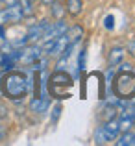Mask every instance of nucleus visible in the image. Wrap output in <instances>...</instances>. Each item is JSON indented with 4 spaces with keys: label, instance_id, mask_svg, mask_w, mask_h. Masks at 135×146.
<instances>
[{
    "label": "nucleus",
    "instance_id": "f257e3e1",
    "mask_svg": "<svg viewBox=\"0 0 135 146\" xmlns=\"http://www.w3.org/2000/svg\"><path fill=\"white\" fill-rule=\"evenodd\" d=\"M30 89V82L22 72L9 70L2 80V93L9 100H21L26 96Z\"/></svg>",
    "mask_w": 135,
    "mask_h": 146
},
{
    "label": "nucleus",
    "instance_id": "f03ea898",
    "mask_svg": "<svg viewBox=\"0 0 135 146\" xmlns=\"http://www.w3.org/2000/svg\"><path fill=\"white\" fill-rule=\"evenodd\" d=\"M74 85L72 78L63 70H57L50 76V82H48V89L50 94L54 98H68L70 96V89Z\"/></svg>",
    "mask_w": 135,
    "mask_h": 146
},
{
    "label": "nucleus",
    "instance_id": "7ed1b4c3",
    "mask_svg": "<svg viewBox=\"0 0 135 146\" xmlns=\"http://www.w3.org/2000/svg\"><path fill=\"white\" fill-rule=\"evenodd\" d=\"M113 91L120 100H128L135 94V72L120 70V74L113 82Z\"/></svg>",
    "mask_w": 135,
    "mask_h": 146
},
{
    "label": "nucleus",
    "instance_id": "20e7f679",
    "mask_svg": "<svg viewBox=\"0 0 135 146\" xmlns=\"http://www.w3.org/2000/svg\"><path fill=\"white\" fill-rule=\"evenodd\" d=\"M41 54H43L41 46H35V44H32V46L21 48L19 61H21V63H24V65H32V63H35L37 59H41Z\"/></svg>",
    "mask_w": 135,
    "mask_h": 146
},
{
    "label": "nucleus",
    "instance_id": "39448f33",
    "mask_svg": "<svg viewBox=\"0 0 135 146\" xmlns=\"http://www.w3.org/2000/svg\"><path fill=\"white\" fill-rule=\"evenodd\" d=\"M102 128H104V131H106L107 143H109V141H115V139H117V135L120 133V128H118V120H117V118L106 120V124H104Z\"/></svg>",
    "mask_w": 135,
    "mask_h": 146
},
{
    "label": "nucleus",
    "instance_id": "423d86ee",
    "mask_svg": "<svg viewBox=\"0 0 135 146\" xmlns=\"http://www.w3.org/2000/svg\"><path fill=\"white\" fill-rule=\"evenodd\" d=\"M70 46V41H68L67 33H63V35L56 37V43H54V48H52V54H56V56H59V54H63L65 50Z\"/></svg>",
    "mask_w": 135,
    "mask_h": 146
},
{
    "label": "nucleus",
    "instance_id": "0eeeda50",
    "mask_svg": "<svg viewBox=\"0 0 135 146\" xmlns=\"http://www.w3.org/2000/svg\"><path fill=\"white\" fill-rule=\"evenodd\" d=\"M30 107L35 113H43V111H46V107H48V98L46 96H35L32 100V104H30Z\"/></svg>",
    "mask_w": 135,
    "mask_h": 146
},
{
    "label": "nucleus",
    "instance_id": "6e6552de",
    "mask_svg": "<svg viewBox=\"0 0 135 146\" xmlns=\"http://www.w3.org/2000/svg\"><path fill=\"white\" fill-rule=\"evenodd\" d=\"M7 15H9V22H21L22 19V9H21V6H19V2L17 4H13V6H7Z\"/></svg>",
    "mask_w": 135,
    "mask_h": 146
},
{
    "label": "nucleus",
    "instance_id": "1a4fd4ad",
    "mask_svg": "<svg viewBox=\"0 0 135 146\" xmlns=\"http://www.w3.org/2000/svg\"><path fill=\"white\" fill-rule=\"evenodd\" d=\"M122 57H124V48H120V46H115V48L109 52V65H111V67L118 65V63L122 61Z\"/></svg>",
    "mask_w": 135,
    "mask_h": 146
},
{
    "label": "nucleus",
    "instance_id": "9d476101",
    "mask_svg": "<svg viewBox=\"0 0 135 146\" xmlns=\"http://www.w3.org/2000/svg\"><path fill=\"white\" fill-rule=\"evenodd\" d=\"M82 7H83L82 0H68L67 2V11L72 15V17H76V15L82 13Z\"/></svg>",
    "mask_w": 135,
    "mask_h": 146
},
{
    "label": "nucleus",
    "instance_id": "9b49d317",
    "mask_svg": "<svg viewBox=\"0 0 135 146\" xmlns=\"http://www.w3.org/2000/svg\"><path fill=\"white\" fill-rule=\"evenodd\" d=\"M83 35V30H82V26H72L70 30H67V37H68V41H70V44H74V43H78L80 41V37Z\"/></svg>",
    "mask_w": 135,
    "mask_h": 146
},
{
    "label": "nucleus",
    "instance_id": "f8f14e48",
    "mask_svg": "<svg viewBox=\"0 0 135 146\" xmlns=\"http://www.w3.org/2000/svg\"><path fill=\"white\" fill-rule=\"evenodd\" d=\"M19 6L22 9V17L24 19L33 15V0H19Z\"/></svg>",
    "mask_w": 135,
    "mask_h": 146
},
{
    "label": "nucleus",
    "instance_id": "ddd939ff",
    "mask_svg": "<svg viewBox=\"0 0 135 146\" xmlns=\"http://www.w3.org/2000/svg\"><path fill=\"white\" fill-rule=\"evenodd\" d=\"M118 146H132L133 144V133L132 131H122L120 139L117 141Z\"/></svg>",
    "mask_w": 135,
    "mask_h": 146
},
{
    "label": "nucleus",
    "instance_id": "4468645a",
    "mask_svg": "<svg viewBox=\"0 0 135 146\" xmlns=\"http://www.w3.org/2000/svg\"><path fill=\"white\" fill-rule=\"evenodd\" d=\"M50 6H52V15H54V17H56V19H63V15H65V11H67V7L61 6L59 2H52Z\"/></svg>",
    "mask_w": 135,
    "mask_h": 146
},
{
    "label": "nucleus",
    "instance_id": "2eb2a0df",
    "mask_svg": "<svg viewBox=\"0 0 135 146\" xmlns=\"http://www.w3.org/2000/svg\"><path fill=\"white\" fill-rule=\"evenodd\" d=\"M94 141H96V144H106V143H107L106 131H104V128H102V126H100V128L96 129V133H94Z\"/></svg>",
    "mask_w": 135,
    "mask_h": 146
},
{
    "label": "nucleus",
    "instance_id": "dca6fc26",
    "mask_svg": "<svg viewBox=\"0 0 135 146\" xmlns=\"http://www.w3.org/2000/svg\"><path fill=\"white\" fill-rule=\"evenodd\" d=\"M111 118H117V107L115 106H107L104 109V120H111Z\"/></svg>",
    "mask_w": 135,
    "mask_h": 146
},
{
    "label": "nucleus",
    "instance_id": "f3484780",
    "mask_svg": "<svg viewBox=\"0 0 135 146\" xmlns=\"http://www.w3.org/2000/svg\"><path fill=\"white\" fill-rule=\"evenodd\" d=\"M4 24H9V15H7V7L0 9V26Z\"/></svg>",
    "mask_w": 135,
    "mask_h": 146
},
{
    "label": "nucleus",
    "instance_id": "a211bd4d",
    "mask_svg": "<svg viewBox=\"0 0 135 146\" xmlns=\"http://www.w3.org/2000/svg\"><path fill=\"white\" fill-rule=\"evenodd\" d=\"M128 52H130V54H132V56L135 57V39L128 43Z\"/></svg>",
    "mask_w": 135,
    "mask_h": 146
},
{
    "label": "nucleus",
    "instance_id": "6ab92c4d",
    "mask_svg": "<svg viewBox=\"0 0 135 146\" xmlns=\"http://www.w3.org/2000/svg\"><path fill=\"white\" fill-rule=\"evenodd\" d=\"M59 113H61V106H56V107H54V118H52L54 122L57 120V117H59Z\"/></svg>",
    "mask_w": 135,
    "mask_h": 146
},
{
    "label": "nucleus",
    "instance_id": "aec40b11",
    "mask_svg": "<svg viewBox=\"0 0 135 146\" xmlns=\"http://www.w3.org/2000/svg\"><path fill=\"white\" fill-rule=\"evenodd\" d=\"M106 28L107 30L113 28V17H111V15H109V17H106Z\"/></svg>",
    "mask_w": 135,
    "mask_h": 146
},
{
    "label": "nucleus",
    "instance_id": "412c9836",
    "mask_svg": "<svg viewBox=\"0 0 135 146\" xmlns=\"http://www.w3.org/2000/svg\"><path fill=\"white\" fill-rule=\"evenodd\" d=\"M120 70H132V65H130V63H122Z\"/></svg>",
    "mask_w": 135,
    "mask_h": 146
},
{
    "label": "nucleus",
    "instance_id": "4be33fe9",
    "mask_svg": "<svg viewBox=\"0 0 135 146\" xmlns=\"http://www.w3.org/2000/svg\"><path fill=\"white\" fill-rule=\"evenodd\" d=\"M4 4H6V6H13V4H17L19 0H2Z\"/></svg>",
    "mask_w": 135,
    "mask_h": 146
},
{
    "label": "nucleus",
    "instance_id": "5701e85b",
    "mask_svg": "<svg viewBox=\"0 0 135 146\" xmlns=\"http://www.w3.org/2000/svg\"><path fill=\"white\" fill-rule=\"evenodd\" d=\"M54 0H41V4H52Z\"/></svg>",
    "mask_w": 135,
    "mask_h": 146
},
{
    "label": "nucleus",
    "instance_id": "b1692460",
    "mask_svg": "<svg viewBox=\"0 0 135 146\" xmlns=\"http://www.w3.org/2000/svg\"><path fill=\"white\" fill-rule=\"evenodd\" d=\"M133 144H135V133H133Z\"/></svg>",
    "mask_w": 135,
    "mask_h": 146
}]
</instances>
